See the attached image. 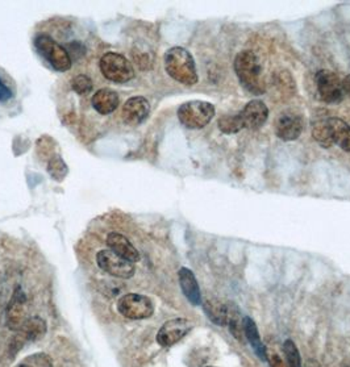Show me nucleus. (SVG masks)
Returning <instances> with one entry per match:
<instances>
[{
  "label": "nucleus",
  "mask_w": 350,
  "mask_h": 367,
  "mask_svg": "<svg viewBox=\"0 0 350 367\" xmlns=\"http://www.w3.org/2000/svg\"><path fill=\"white\" fill-rule=\"evenodd\" d=\"M165 70L178 83L195 86L199 81L195 59L191 53L181 46H174L165 53Z\"/></svg>",
  "instance_id": "nucleus-1"
},
{
  "label": "nucleus",
  "mask_w": 350,
  "mask_h": 367,
  "mask_svg": "<svg viewBox=\"0 0 350 367\" xmlns=\"http://www.w3.org/2000/svg\"><path fill=\"white\" fill-rule=\"evenodd\" d=\"M234 73L248 91L261 95L266 90L258 57L250 50L240 52L234 58Z\"/></svg>",
  "instance_id": "nucleus-2"
},
{
  "label": "nucleus",
  "mask_w": 350,
  "mask_h": 367,
  "mask_svg": "<svg viewBox=\"0 0 350 367\" xmlns=\"http://www.w3.org/2000/svg\"><path fill=\"white\" fill-rule=\"evenodd\" d=\"M215 116V107L210 102L191 100L178 108V119L182 126L190 129H201L210 123Z\"/></svg>",
  "instance_id": "nucleus-3"
},
{
  "label": "nucleus",
  "mask_w": 350,
  "mask_h": 367,
  "mask_svg": "<svg viewBox=\"0 0 350 367\" xmlns=\"http://www.w3.org/2000/svg\"><path fill=\"white\" fill-rule=\"evenodd\" d=\"M100 71L105 80L114 83H127L135 78V69L132 63L123 54L108 52L99 62Z\"/></svg>",
  "instance_id": "nucleus-4"
},
{
  "label": "nucleus",
  "mask_w": 350,
  "mask_h": 367,
  "mask_svg": "<svg viewBox=\"0 0 350 367\" xmlns=\"http://www.w3.org/2000/svg\"><path fill=\"white\" fill-rule=\"evenodd\" d=\"M35 45L37 52L47 59L53 69L57 71H68L70 69L73 63L70 54L54 38L47 35L37 36Z\"/></svg>",
  "instance_id": "nucleus-5"
},
{
  "label": "nucleus",
  "mask_w": 350,
  "mask_h": 367,
  "mask_svg": "<svg viewBox=\"0 0 350 367\" xmlns=\"http://www.w3.org/2000/svg\"><path fill=\"white\" fill-rule=\"evenodd\" d=\"M47 332V322L40 316H29L19 331L15 332L10 343L11 356H16L19 350L29 343H36L45 337Z\"/></svg>",
  "instance_id": "nucleus-6"
},
{
  "label": "nucleus",
  "mask_w": 350,
  "mask_h": 367,
  "mask_svg": "<svg viewBox=\"0 0 350 367\" xmlns=\"http://www.w3.org/2000/svg\"><path fill=\"white\" fill-rule=\"evenodd\" d=\"M117 310L121 316L130 320L149 319L154 313L152 300L141 294H125L117 301Z\"/></svg>",
  "instance_id": "nucleus-7"
},
{
  "label": "nucleus",
  "mask_w": 350,
  "mask_h": 367,
  "mask_svg": "<svg viewBox=\"0 0 350 367\" xmlns=\"http://www.w3.org/2000/svg\"><path fill=\"white\" fill-rule=\"evenodd\" d=\"M96 264L102 271L120 279H130L136 273L135 264L117 255L116 253L107 249L96 254Z\"/></svg>",
  "instance_id": "nucleus-8"
},
{
  "label": "nucleus",
  "mask_w": 350,
  "mask_h": 367,
  "mask_svg": "<svg viewBox=\"0 0 350 367\" xmlns=\"http://www.w3.org/2000/svg\"><path fill=\"white\" fill-rule=\"evenodd\" d=\"M316 89L323 102L328 104L340 103L344 98V87L339 75L329 70H320L315 75Z\"/></svg>",
  "instance_id": "nucleus-9"
},
{
  "label": "nucleus",
  "mask_w": 350,
  "mask_h": 367,
  "mask_svg": "<svg viewBox=\"0 0 350 367\" xmlns=\"http://www.w3.org/2000/svg\"><path fill=\"white\" fill-rule=\"evenodd\" d=\"M194 324L187 319H173L165 322L157 333V343L162 347H170L179 343L183 337L191 332Z\"/></svg>",
  "instance_id": "nucleus-10"
},
{
  "label": "nucleus",
  "mask_w": 350,
  "mask_h": 367,
  "mask_svg": "<svg viewBox=\"0 0 350 367\" xmlns=\"http://www.w3.org/2000/svg\"><path fill=\"white\" fill-rule=\"evenodd\" d=\"M26 313H28L26 295L24 294L20 287H16L7 307V316H6L7 328L12 332L19 331L25 320L29 317Z\"/></svg>",
  "instance_id": "nucleus-11"
},
{
  "label": "nucleus",
  "mask_w": 350,
  "mask_h": 367,
  "mask_svg": "<svg viewBox=\"0 0 350 367\" xmlns=\"http://www.w3.org/2000/svg\"><path fill=\"white\" fill-rule=\"evenodd\" d=\"M303 128L302 116L294 111H286L275 120V135L283 141H294L300 137Z\"/></svg>",
  "instance_id": "nucleus-12"
},
{
  "label": "nucleus",
  "mask_w": 350,
  "mask_h": 367,
  "mask_svg": "<svg viewBox=\"0 0 350 367\" xmlns=\"http://www.w3.org/2000/svg\"><path fill=\"white\" fill-rule=\"evenodd\" d=\"M151 114V104L144 96H132L121 108V117L127 126L142 124Z\"/></svg>",
  "instance_id": "nucleus-13"
},
{
  "label": "nucleus",
  "mask_w": 350,
  "mask_h": 367,
  "mask_svg": "<svg viewBox=\"0 0 350 367\" xmlns=\"http://www.w3.org/2000/svg\"><path fill=\"white\" fill-rule=\"evenodd\" d=\"M238 116L244 128L259 129L268 121V105L261 100H252L238 112Z\"/></svg>",
  "instance_id": "nucleus-14"
},
{
  "label": "nucleus",
  "mask_w": 350,
  "mask_h": 367,
  "mask_svg": "<svg viewBox=\"0 0 350 367\" xmlns=\"http://www.w3.org/2000/svg\"><path fill=\"white\" fill-rule=\"evenodd\" d=\"M105 244L109 248V250L116 253L117 255L123 257L129 262L137 264L140 261V253L124 234L117 233V232H111L108 233L105 239Z\"/></svg>",
  "instance_id": "nucleus-15"
},
{
  "label": "nucleus",
  "mask_w": 350,
  "mask_h": 367,
  "mask_svg": "<svg viewBox=\"0 0 350 367\" xmlns=\"http://www.w3.org/2000/svg\"><path fill=\"white\" fill-rule=\"evenodd\" d=\"M178 278H179V285L182 288V292L186 297L187 300L192 306H200L201 294H200V287H199L198 280L194 276V273L187 267H182L178 273Z\"/></svg>",
  "instance_id": "nucleus-16"
},
{
  "label": "nucleus",
  "mask_w": 350,
  "mask_h": 367,
  "mask_svg": "<svg viewBox=\"0 0 350 367\" xmlns=\"http://www.w3.org/2000/svg\"><path fill=\"white\" fill-rule=\"evenodd\" d=\"M93 108L100 115H109L115 112L119 104H120V98L116 91L111 89H102L99 91L93 93L91 99Z\"/></svg>",
  "instance_id": "nucleus-17"
},
{
  "label": "nucleus",
  "mask_w": 350,
  "mask_h": 367,
  "mask_svg": "<svg viewBox=\"0 0 350 367\" xmlns=\"http://www.w3.org/2000/svg\"><path fill=\"white\" fill-rule=\"evenodd\" d=\"M332 144L339 145V148L350 153V126L341 119L330 117L327 119Z\"/></svg>",
  "instance_id": "nucleus-18"
},
{
  "label": "nucleus",
  "mask_w": 350,
  "mask_h": 367,
  "mask_svg": "<svg viewBox=\"0 0 350 367\" xmlns=\"http://www.w3.org/2000/svg\"><path fill=\"white\" fill-rule=\"evenodd\" d=\"M228 304L219 299H207L203 303V308L211 322L219 327L227 325L228 322Z\"/></svg>",
  "instance_id": "nucleus-19"
},
{
  "label": "nucleus",
  "mask_w": 350,
  "mask_h": 367,
  "mask_svg": "<svg viewBox=\"0 0 350 367\" xmlns=\"http://www.w3.org/2000/svg\"><path fill=\"white\" fill-rule=\"evenodd\" d=\"M244 333L248 341L252 345L253 350L256 352L262 361L268 359V347L264 345L261 337H259V332H258L257 325L254 320L249 316L244 317Z\"/></svg>",
  "instance_id": "nucleus-20"
},
{
  "label": "nucleus",
  "mask_w": 350,
  "mask_h": 367,
  "mask_svg": "<svg viewBox=\"0 0 350 367\" xmlns=\"http://www.w3.org/2000/svg\"><path fill=\"white\" fill-rule=\"evenodd\" d=\"M227 325H228L231 333L234 334V338H237L238 341L243 343V338L245 336V333H244V316L241 315L240 308L234 303L228 304V322H227Z\"/></svg>",
  "instance_id": "nucleus-21"
},
{
  "label": "nucleus",
  "mask_w": 350,
  "mask_h": 367,
  "mask_svg": "<svg viewBox=\"0 0 350 367\" xmlns=\"http://www.w3.org/2000/svg\"><path fill=\"white\" fill-rule=\"evenodd\" d=\"M15 367H53V359L47 353H33L25 357Z\"/></svg>",
  "instance_id": "nucleus-22"
},
{
  "label": "nucleus",
  "mask_w": 350,
  "mask_h": 367,
  "mask_svg": "<svg viewBox=\"0 0 350 367\" xmlns=\"http://www.w3.org/2000/svg\"><path fill=\"white\" fill-rule=\"evenodd\" d=\"M312 136L323 148L333 147L332 140H330V130H329L327 119L326 120H320V121L316 123L314 128H312Z\"/></svg>",
  "instance_id": "nucleus-23"
},
{
  "label": "nucleus",
  "mask_w": 350,
  "mask_h": 367,
  "mask_svg": "<svg viewBox=\"0 0 350 367\" xmlns=\"http://www.w3.org/2000/svg\"><path fill=\"white\" fill-rule=\"evenodd\" d=\"M218 126H219V129L222 130V133H225V135H234V133H238L241 129H244L238 114L237 115L222 116L218 121Z\"/></svg>",
  "instance_id": "nucleus-24"
},
{
  "label": "nucleus",
  "mask_w": 350,
  "mask_h": 367,
  "mask_svg": "<svg viewBox=\"0 0 350 367\" xmlns=\"http://www.w3.org/2000/svg\"><path fill=\"white\" fill-rule=\"evenodd\" d=\"M283 352H284L289 367H303L300 353L298 350V346L294 344V341L286 340L283 344Z\"/></svg>",
  "instance_id": "nucleus-25"
},
{
  "label": "nucleus",
  "mask_w": 350,
  "mask_h": 367,
  "mask_svg": "<svg viewBox=\"0 0 350 367\" xmlns=\"http://www.w3.org/2000/svg\"><path fill=\"white\" fill-rule=\"evenodd\" d=\"M71 87L73 90L77 92L78 95H89L93 91V81L84 75V74H81V75H77L73 82H71Z\"/></svg>",
  "instance_id": "nucleus-26"
},
{
  "label": "nucleus",
  "mask_w": 350,
  "mask_h": 367,
  "mask_svg": "<svg viewBox=\"0 0 350 367\" xmlns=\"http://www.w3.org/2000/svg\"><path fill=\"white\" fill-rule=\"evenodd\" d=\"M49 172L52 177H54L56 179H63V177L66 175L68 172V169H66V165L63 163V161L57 157L54 160H52L50 163H49Z\"/></svg>",
  "instance_id": "nucleus-27"
},
{
  "label": "nucleus",
  "mask_w": 350,
  "mask_h": 367,
  "mask_svg": "<svg viewBox=\"0 0 350 367\" xmlns=\"http://www.w3.org/2000/svg\"><path fill=\"white\" fill-rule=\"evenodd\" d=\"M268 361L270 367H287L283 358L280 356V353L275 352L274 349H268Z\"/></svg>",
  "instance_id": "nucleus-28"
},
{
  "label": "nucleus",
  "mask_w": 350,
  "mask_h": 367,
  "mask_svg": "<svg viewBox=\"0 0 350 367\" xmlns=\"http://www.w3.org/2000/svg\"><path fill=\"white\" fill-rule=\"evenodd\" d=\"M12 96H13V93H12L11 89L0 78V102L6 103L12 99Z\"/></svg>",
  "instance_id": "nucleus-29"
},
{
  "label": "nucleus",
  "mask_w": 350,
  "mask_h": 367,
  "mask_svg": "<svg viewBox=\"0 0 350 367\" xmlns=\"http://www.w3.org/2000/svg\"><path fill=\"white\" fill-rule=\"evenodd\" d=\"M342 87H344V91L350 95V74L342 81Z\"/></svg>",
  "instance_id": "nucleus-30"
},
{
  "label": "nucleus",
  "mask_w": 350,
  "mask_h": 367,
  "mask_svg": "<svg viewBox=\"0 0 350 367\" xmlns=\"http://www.w3.org/2000/svg\"><path fill=\"white\" fill-rule=\"evenodd\" d=\"M304 367H321V366H320V364H319L317 361H315V359H310V361H307V364H305V366Z\"/></svg>",
  "instance_id": "nucleus-31"
},
{
  "label": "nucleus",
  "mask_w": 350,
  "mask_h": 367,
  "mask_svg": "<svg viewBox=\"0 0 350 367\" xmlns=\"http://www.w3.org/2000/svg\"><path fill=\"white\" fill-rule=\"evenodd\" d=\"M341 367H350V361H347V362H344V364H342V366Z\"/></svg>",
  "instance_id": "nucleus-32"
},
{
  "label": "nucleus",
  "mask_w": 350,
  "mask_h": 367,
  "mask_svg": "<svg viewBox=\"0 0 350 367\" xmlns=\"http://www.w3.org/2000/svg\"><path fill=\"white\" fill-rule=\"evenodd\" d=\"M207 367H213V366H207Z\"/></svg>",
  "instance_id": "nucleus-33"
}]
</instances>
